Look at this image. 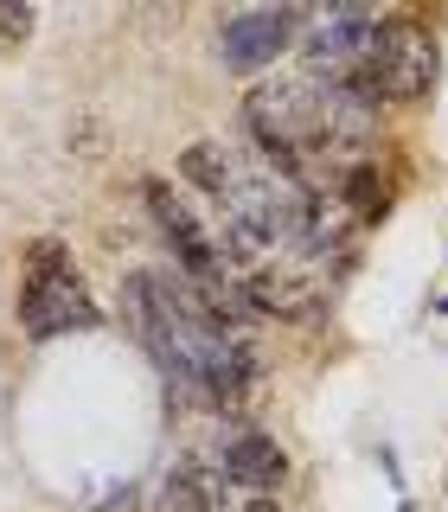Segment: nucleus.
Here are the masks:
<instances>
[{"instance_id": "nucleus-1", "label": "nucleus", "mask_w": 448, "mask_h": 512, "mask_svg": "<svg viewBox=\"0 0 448 512\" xmlns=\"http://www.w3.org/2000/svg\"><path fill=\"white\" fill-rule=\"evenodd\" d=\"M122 314L135 327L141 352L154 359L167 397L186 410H231L256 372L237 327H224L199 282L180 269H128L122 276Z\"/></svg>"}, {"instance_id": "nucleus-2", "label": "nucleus", "mask_w": 448, "mask_h": 512, "mask_svg": "<svg viewBox=\"0 0 448 512\" xmlns=\"http://www.w3.org/2000/svg\"><path fill=\"white\" fill-rule=\"evenodd\" d=\"M13 314H20L26 340H64V333H96V327H103V308H96L84 269L71 263V250H64L58 237L26 244Z\"/></svg>"}, {"instance_id": "nucleus-3", "label": "nucleus", "mask_w": 448, "mask_h": 512, "mask_svg": "<svg viewBox=\"0 0 448 512\" xmlns=\"http://www.w3.org/2000/svg\"><path fill=\"white\" fill-rule=\"evenodd\" d=\"M442 77V52L410 13H384L372 20V52H365V77H359V96L365 103H423Z\"/></svg>"}, {"instance_id": "nucleus-4", "label": "nucleus", "mask_w": 448, "mask_h": 512, "mask_svg": "<svg viewBox=\"0 0 448 512\" xmlns=\"http://www.w3.org/2000/svg\"><path fill=\"white\" fill-rule=\"evenodd\" d=\"M141 205H148L154 231L167 237L173 269H180V276H192V282H224V276H231V263H224V250H218V231L199 218V205H192L173 180L141 173Z\"/></svg>"}, {"instance_id": "nucleus-5", "label": "nucleus", "mask_w": 448, "mask_h": 512, "mask_svg": "<svg viewBox=\"0 0 448 512\" xmlns=\"http://www.w3.org/2000/svg\"><path fill=\"white\" fill-rule=\"evenodd\" d=\"M301 45V13L288 7H250V13H237V20H224L218 26V64L224 71H237V77H256V71H269L282 52H295Z\"/></svg>"}, {"instance_id": "nucleus-6", "label": "nucleus", "mask_w": 448, "mask_h": 512, "mask_svg": "<svg viewBox=\"0 0 448 512\" xmlns=\"http://www.w3.org/2000/svg\"><path fill=\"white\" fill-rule=\"evenodd\" d=\"M212 468L231 480L237 493H269V487L288 480V455H282L276 436H263V429H250V423H231L212 448Z\"/></svg>"}, {"instance_id": "nucleus-7", "label": "nucleus", "mask_w": 448, "mask_h": 512, "mask_svg": "<svg viewBox=\"0 0 448 512\" xmlns=\"http://www.w3.org/2000/svg\"><path fill=\"white\" fill-rule=\"evenodd\" d=\"M160 512H237V500L212 461H180L160 487Z\"/></svg>"}, {"instance_id": "nucleus-8", "label": "nucleus", "mask_w": 448, "mask_h": 512, "mask_svg": "<svg viewBox=\"0 0 448 512\" xmlns=\"http://www.w3.org/2000/svg\"><path fill=\"white\" fill-rule=\"evenodd\" d=\"M397 0H333V13H352V20H384Z\"/></svg>"}, {"instance_id": "nucleus-9", "label": "nucleus", "mask_w": 448, "mask_h": 512, "mask_svg": "<svg viewBox=\"0 0 448 512\" xmlns=\"http://www.w3.org/2000/svg\"><path fill=\"white\" fill-rule=\"evenodd\" d=\"M237 512H282V506L269 500V493H244V500H237Z\"/></svg>"}, {"instance_id": "nucleus-10", "label": "nucleus", "mask_w": 448, "mask_h": 512, "mask_svg": "<svg viewBox=\"0 0 448 512\" xmlns=\"http://www.w3.org/2000/svg\"><path fill=\"white\" fill-rule=\"evenodd\" d=\"M295 13H333V0H288Z\"/></svg>"}, {"instance_id": "nucleus-11", "label": "nucleus", "mask_w": 448, "mask_h": 512, "mask_svg": "<svg viewBox=\"0 0 448 512\" xmlns=\"http://www.w3.org/2000/svg\"><path fill=\"white\" fill-rule=\"evenodd\" d=\"M0 7H7V0H0Z\"/></svg>"}]
</instances>
